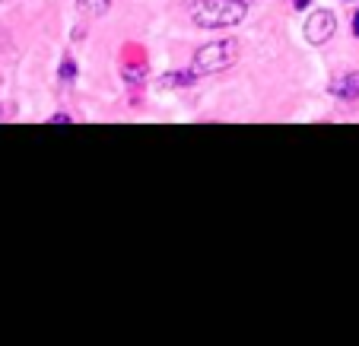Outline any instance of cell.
Masks as SVG:
<instances>
[{"label":"cell","instance_id":"6da1fadb","mask_svg":"<svg viewBox=\"0 0 359 346\" xmlns=\"http://www.w3.org/2000/svg\"><path fill=\"white\" fill-rule=\"evenodd\" d=\"M188 13L201 29H232L248 16V0H191Z\"/></svg>","mask_w":359,"mask_h":346},{"label":"cell","instance_id":"7a4b0ae2","mask_svg":"<svg viewBox=\"0 0 359 346\" xmlns=\"http://www.w3.org/2000/svg\"><path fill=\"white\" fill-rule=\"evenodd\" d=\"M236 61H238V41L217 39V41H207L203 48H197L191 67L207 76V74H223V70L236 67Z\"/></svg>","mask_w":359,"mask_h":346},{"label":"cell","instance_id":"3957f363","mask_svg":"<svg viewBox=\"0 0 359 346\" xmlns=\"http://www.w3.org/2000/svg\"><path fill=\"white\" fill-rule=\"evenodd\" d=\"M302 32H305L309 45H325V41H331L334 32H337V16H334L331 10H312L302 26Z\"/></svg>","mask_w":359,"mask_h":346},{"label":"cell","instance_id":"277c9868","mask_svg":"<svg viewBox=\"0 0 359 346\" xmlns=\"http://www.w3.org/2000/svg\"><path fill=\"white\" fill-rule=\"evenodd\" d=\"M331 92L337 95V99H346V102L359 99V74H344L340 80H334L331 83Z\"/></svg>","mask_w":359,"mask_h":346},{"label":"cell","instance_id":"5b68a950","mask_svg":"<svg viewBox=\"0 0 359 346\" xmlns=\"http://www.w3.org/2000/svg\"><path fill=\"white\" fill-rule=\"evenodd\" d=\"M197 70L191 67V70H178V74H165V76H159V86L163 89H175V86H194L197 83Z\"/></svg>","mask_w":359,"mask_h":346},{"label":"cell","instance_id":"8992f818","mask_svg":"<svg viewBox=\"0 0 359 346\" xmlns=\"http://www.w3.org/2000/svg\"><path fill=\"white\" fill-rule=\"evenodd\" d=\"M111 7V0H76V10L86 16H102V13H109Z\"/></svg>","mask_w":359,"mask_h":346},{"label":"cell","instance_id":"52a82bcc","mask_svg":"<svg viewBox=\"0 0 359 346\" xmlns=\"http://www.w3.org/2000/svg\"><path fill=\"white\" fill-rule=\"evenodd\" d=\"M57 80H61V83H74L76 80V61H74V57H64V61H61Z\"/></svg>","mask_w":359,"mask_h":346},{"label":"cell","instance_id":"ba28073f","mask_svg":"<svg viewBox=\"0 0 359 346\" xmlns=\"http://www.w3.org/2000/svg\"><path fill=\"white\" fill-rule=\"evenodd\" d=\"M124 80H130L134 86H140V80H143V67H124Z\"/></svg>","mask_w":359,"mask_h":346},{"label":"cell","instance_id":"9c48e42d","mask_svg":"<svg viewBox=\"0 0 359 346\" xmlns=\"http://www.w3.org/2000/svg\"><path fill=\"white\" fill-rule=\"evenodd\" d=\"M70 121H74L70 115H51L48 118V124H70Z\"/></svg>","mask_w":359,"mask_h":346},{"label":"cell","instance_id":"30bf717a","mask_svg":"<svg viewBox=\"0 0 359 346\" xmlns=\"http://www.w3.org/2000/svg\"><path fill=\"white\" fill-rule=\"evenodd\" d=\"M353 35H356V39H359V10H356V13H353Z\"/></svg>","mask_w":359,"mask_h":346},{"label":"cell","instance_id":"8fae6325","mask_svg":"<svg viewBox=\"0 0 359 346\" xmlns=\"http://www.w3.org/2000/svg\"><path fill=\"white\" fill-rule=\"evenodd\" d=\"M309 4H312V0H292V7H296V10H305Z\"/></svg>","mask_w":359,"mask_h":346},{"label":"cell","instance_id":"7c38bea8","mask_svg":"<svg viewBox=\"0 0 359 346\" xmlns=\"http://www.w3.org/2000/svg\"><path fill=\"white\" fill-rule=\"evenodd\" d=\"M0 4H10V0H0Z\"/></svg>","mask_w":359,"mask_h":346},{"label":"cell","instance_id":"4fadbf2b","mask_svg":"<svg viewBox=\"0 0 359 346\" xmlns=\"http://www.w3.org/2000/svg\"><path fill=\"white\" fill-rule=\"evenodd\" d=\"M248 4H251V0H248Z\"/></svg>","mask_w":359,"mask_h":346}]
</instances>
